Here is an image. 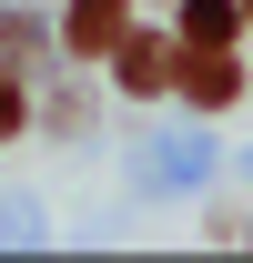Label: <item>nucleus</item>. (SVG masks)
Segmentation results:
<instances>
[{"label":"nucleus","mask_w":253,"mask_h":263,"mask_svg":"<svg viewBox=\"0 0 253 263\" xmlns=\"http://www.w3.org/2000/svg\"><path fill=\"white\" fill-rule=\"evenodd\" d=\"M122 10H132V0H71L61 41L81 51V61H101V51H122Z\"/></svg>","instance_id":"1"},{"label":"nucleus","mask_w":253,"mask_h":263,"mask_svg":"<svg viewBox=\"0 0 253 263\" xmlns=\"http://www.w3.org/2000/svg\"><path fill=\"white\" fill-rule=\"evenodd\" d=\"M183 91L203 101V111H223V101L243 91V71L223 61V41H192V51H183Z\"/></svg>","instance_id":"2"},{"label":"nucleus","mask_w":253,"mask_h":263,"mask_svg":"<svg viewBox=\"0 0 253 263\" xmlns=\"http://www.w3.org/2000/svg\"><path fill=\"white\" fill-rule=\"evenodd\" d=\"M112 61H122V91H162V81H172V51H162V41H122Z\"/></svg>","instance_id":"3"},{"label":"nucleus","mask_w":253,"mask_h":263,"mask_svg":"<svg viewBox=\"0 0 253 263\" xmlns=\"http://www.w3.org/2000/svg\"><path fill=\"white\" fill-rule=\"evenodd\" d=\"M0 132H21V91H10V81H0Z\"/></svg>","instance_id":"4"}]
</instances>
